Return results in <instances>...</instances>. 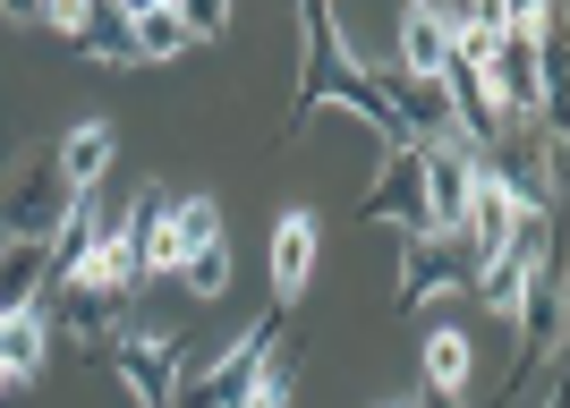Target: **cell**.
<instances>
[{
	"mask_svg": "<svg viewBox=\"0 0 570 408\" xmlns=\"http://www.w3.org/2000/svg\"><path fill=\"white\" fill-rule=\"evenodd\" d=\"M298 43H307V60H298V102H289V137L307 128V111H315V102L333 94V102H350L357 120L375 128V145H417L401 120H392V111H383L375 77H366V60L350 51V34H341V26L324 18V9H298Z\"/></svg>",
	"mask_w": 570,
	"mask_h": 408,
	"instance_id": "obj_1",
	"label": "cell"
},
{
	"mask_svg": "<svg viewBox=\"0 0 570 408\" xmlns=\"http://www.w3.org/2000/svg\"><path fill=\"white\" fill-rule=\"evenodd\" d=\"M102 358H111V375L128 384L137 408H179V366H188V349H179L170 324H119V340Z\"/></svg>",
	"mask_w": 570,
	"mask_h": 408,
	"instance_id": "obj_2",
	"label": "cell"
},
{
	"mask_svg": "<svg viewBox=\"0 0 570 408\" xmlns=\"http://www.w3.org/2000/svg\"><path fill=\"white\" fill-rule=\"evenodd\" d=\"M282 332H289V315L264 307V324H247V332H238L214 366L179 375V408H238V400H247V384H256L264 366H273V340H282Z\"/></svg>",
	"mask_w": 570,
	"mask_h": 408,
	"instance_id": "obj_3",
	"label": "cell"
},
{
	"mask_svg": "<svg viewBox=\"0 0 570 408\" xmlns=\"http://www.w3.org/2000/svg\"><path fill=\"white\" fill-rule=\"evenodd\" d=\"M69 179H60V162L51 153H35V162H18V179L0 188V247H51V230L69 221Z\"/></svg>",
	"mask_w": 570,
	"mask_h": 408,
	"instance_id": "obj_4",
	"label": "cell"
},
{
	"mask_svg": "<svg viewBox=\"0 0 570 408\" xmlns=\"http://www.w3.org/2000/svg\"><path fill=\"white\" fill-rule=\"evenodd\" d=\"M366 230H401V239H426V179H417V145H383L375 188L357 205Z\"/></svg>",
	"mask_w": 570,
	"mask_h": 408,
	"instance_id": "obj_5",
	"label": "cell"
},
{
	"mask_svg": "<svg viewBox=\"0 0 570 408\" xmlns=\"http://www.w3.org/2000/svg\"><path fill=\"white\" fill-rule=\"evenodd\" d=\"M562 307H570V289H562V265H537L528 272V289H520V307H511V324H520V366H511V384L502 391H520L528 375H537V366L553 358V349H562Z\"/></svg>",
	"mask_w": 570,
	"mask_h": 408,
	"instance_id": "obj_6",
	"label": "cell"
},
{
	"mask_svg": "<svg viewBox=\"0 0 570 408\" xmlns=\"http://www.w3.org/2000/svg\"><path fill=\"white\" fill-rule=\"evenodd\" d=\"M128 289H102V281H60V340L69 349H86V358H102L119 340V324H128Z\"/></svg>",
	"mask_w": 570,
	"mask_h": 408,
	"instance_id": "obj_7",
	"label": "cell"
},
{
	"mask_svg": "<svg viewBox=\"0 0 570 408\" xmlns=\"http://www.w3.org/2000/svg\"><path fill=\"white\" fill-rule=\"evenodd\" d=\"M476 265L460 239H409V272H401V315H417L426 298H443V289H469Z\"/></svg>",
	"mask_w": 570,
	"mask_h": 408,
	"instance_id": "obj_8",
	"label": "cell"
},
{
	"mask_svg": "<svg viewBox=\"0 0 570 408\" xmlns=\"http://www.w3.org/2000/svg\"><path fill=\"white\" fill-rule=\"evenodd\" d=\"M315 247H324L315 213H282V221H273V315H298L307 272H315Z\"/></svg>",
	"mask_w": 570,
	"mask_h": 408,
	"instance_id": "obj_9",
	"label": "cell"
},
{
	"mask_svg": "<svg viewBox=\"0 0 570 408\" xmlns=\"http://www.w3.org/2000/svg\"><path fill=\"white\" fill-rule=\"evenodd\" d=\"M51 162H60L69 196H95V188H102V170L119 162V137H111V120H77L69 137L51 145Z\"/></svg>",
	"mask_w": 570,
	"mask_h": 408,
	"instance_id": "obj_10",
	"label": "cell"
},
{
	"mask_svg": "<svg viewBox=\"0 0 570 408\" xmlns=\"http://www.w3.org/2000/svg\"><path fill=\"white\" fill-rule=\"evenodd\" d=\"M51 358V315L43 307H18V315H0V384H35Z\"/></svg>",
	"mask_w": 570,
	"mask_h": 408,
	"instance_id": "obj_11",
	"label": "cell"
},
{
	"mask_svg": "<svg viewBox=\"0 0 570 408\" xmlns=\"http://www.w3.org/2000/svg\"><path fill=\"white\" fill-rule=\"evenodd\" d=\"M469 384H476V340L460 332V324H434V332H426V391L469 400Z\"/></svg>",
	"mask_w": 570,
	"mask_h": 408,
	"instance_id": "obj_12",
	"label": "cell"
},
{
	"mask_svg": "<svg viewBox=\"0 0 570 408\" xmlns=\"http://www.w3.org/2000/svg\"><path fill=\"white\" fill-rule=\"evenodd\" d=\"M69 51L102 60V69H137V43H128V9H77Z\"/></svg>",
	"mask_w": 570,
	"mask_h": 408,
	"instance_id": "obj_13",
	"label": "cell"
},
{
	"mask_svg": "<svg viewBox=\"0 0 570 408\" xmlns=\"http://www.w3.org/2000/svg\"><path fill=\"white\" fill-rule=\"evenodd\" d=\"M443 60H452V43H443V9H401V60H392V69L443 77Z\"/></svg>",
	"mask_w": 570,
	"mask_h": 408,
	"instance_id": "obj_14",
	"label": "cell"
},
{
	"mask_svg": "<svg viewBox=\"0 0 570 408\" xmlns=\"http://www.w3.org/2000/svg\"><path fill=\"white\" fill-rule=\"evenodd\" d=\"M43 289H51V256L43 247H0V315L43 307Z\"/></svg>",
	"mask_w": 570,
	"mask_h": 408,
	"instance_id": "obj_15",
	"label": "cell"
},
{
	"mask_svg": "<svg viewBox=\"0 0 570 408\" xmlns=\"http://www.w3.org/2000/svg\"><path fill=\"white\" fill-rule=\"evenodd\" d=\"M128 43H137V60H179L188 51V18L163 9V0H137L128 9Z\"/></svg>",
	"mask_w": 570,
	"mask_h": 408,
	"instance_id": "obj_16",
	"label": "cell"
},
{
	"mask_svg": "<svg viewBox=\"0 0 570 408\" xmlns=\"http://www.w3.org/2000/svg\"><path fill=\"white\" fill-rule=\"evenodd\" d=\"M222 239V205L214 196H170V272L188 265L196 247H214Z\"/></svg>",
	"mask_w": 570,
	"mask_h": 408,
	"instance_id": "obj_17",
	"label": "cell"
},
{
	"mask_svg": "<svg viewBox=\"0 0 570 408\" xmlns=\"http://www.w3.org/2000/svg\"><path fill=\"white\" fill-rule=\"evenodd\" d=\"M179 289H188V298H205V307H214V298H230V239L196 247L188 265H179Z\"/></svg>",
	"mask_w": 570,
	"mask_h": 408,
	"instance_id": "obj_18",
	"label": "cell"
},
{
	"mask_svg": "<svg viewBox=\"0 0 570 408\" xmlns=\"http://www.w3.org/2000/svg\"><path fill=\"white\" fill-rule=\"evenodd\" d=\"M528 272H537V265H520V256H494V265L476 272V298H485L494 315H511V307H520V289H528Z\"/></svg>",
	"mask_w": 570,
	"mask_h": 408,
	"instance_id": "obj_19",
	"label": "cell"
},
{
	"mask_svg": "<svg viewBox=\"0 0 570 408\" xmlns=\"http://www.w3.org/2000/svg\"><path fill=\"white\" fill-rule=\"evenodd\" d=\"M289 384H298V375H289V358H273L256 384H247V400H238V408H289Z\"/></svg>",
	"mask_w": 570,
	"mask_h": 408,
	"instance_id": "obj_20",
	"label": "cell"
},
{
	"mask_svg": "<svg viewBox=\"0 0 570 408\" xmlns=\"http://www.w3.org/2000/svg\"><path fill=\"white\" fill-rule=\"evenodd\" d=\"M179 18H188V43H196V34H205V43H214V34H230V9H222V0H205V9H179Z\"/></svg>",
	"mask_w": 570,
	"mask_h": 408,
	"instance_id": "obj_21",
	"label": "cell"
},
{
	"mask_svg": "<svg viewBox=\"0 0 570 408\" xmlns=\"http://www.w3.org/2000/svg\"><path fill=\"white\" fill-rule=\"evenodd\" d=\"M392 408H469V400H452V391H417V400H392Z\"/></svg>",
	"mask_w": 570,
	"mask_h": 408,
	"instance_id": "obj_22",
	"label": "cell"
}]
</instances>
